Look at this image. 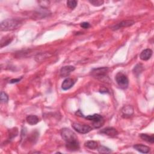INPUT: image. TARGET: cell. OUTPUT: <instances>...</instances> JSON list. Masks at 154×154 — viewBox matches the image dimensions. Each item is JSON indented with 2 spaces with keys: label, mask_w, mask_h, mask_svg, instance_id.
<instances>
[{
  "label": "cell",
  "mask_w": 154,
  "mask_h": 154,
  "mask_svg": "<svg viewBox=\"0 0 154 154\" xmlns=\"http://www.w3.org/2000/svg\"><path fill=\"white\" fill-rule=\"evenodd\" d=\"M61 135L66 142L67 149L71 152L77 151L79 149V143L77 136L69 128H63L61 130Z\"/></svg>",
  "instance_id": "1"
},
{
  "label": "cell",
  "mask_w": 154,
  "mask_h": 154,
  "mask_svg": "<svg viewBox=\"0 0 154 154\" xmlns=\"http://www.w3.org/2000/svg\"><path fill=\"white\" fill-rule=\"evenodd\" d=\"M22 25L20 20L15 19H7L4 20L1 23V30L7 32L16 30Z\"/></svg>",
  "instance_id": "2"
},
{
  "label": "cell",
  "mask_w": 154,
  "mask_h": 154,
  "mask_svg": "<svg viewBox=\"0 0 154 154\" xmlns=\"http://www.w3.org/2000/svg\"><path fill=\"white\" fill-rule=\"evenodd\" d=\"M108 68L105 67L98 68L92 69L91 71V76L99 80H102L107 78Z\"/></svg>",
  "instance_id": "3"
},
{
  "label": "cell",
  "mask_w": 154,
  "mask_h": 154,
  "mask_svg": "<svg viewBox=\"0 0 154 154\" xmlns=\"http://www.w3.org/2000/svg\"><path fill=\"white\" fill-rule=\"evenodd\" d=\"M85 118L87 120L92 121V122H93V126L95 128H99L101 127L104 123V119L103 117L98 114L89 115L85 117Z\"/></svg>",
  "instance_id": "4"
},
{
  "label": "cell",
  "mask_w": 154,
  "mask_h": 154,
  "mask_svg": "<svg viewBox=\"0 0 154 154\" xmlns=\"http://www.w3.org/2000/svg\"><path fill=\"white\" fill-rule=\"evenodd\" d=\"M116 81L119 86L123 89H125L128 87L129 80L126 75L122 72H119L116 75Z\"/></svg>",
  "instance_id": "5"
},
{
  "label": "cell",
  "mask_w": 154,
  "mask_h": 154,
  "mask_svg": "<svg viewBox=\"0 0 154 154\" xmlns=\"http://www.w3.org/2000/svg\"><path fill=\"white\" fill-rule=\"evenodd\" d=\"M72 126L77 132L80 133V134H87L92 130V128L89 125L81 124L80 123H74Z\"/></svg>",
  "instance_id": "6"
},
{
  "label": "cell",
  "mask_w": 154,
  "mask_h": 154,
  "mask_svg": "<svg viewBox=\"0 0 154 154\" xmlns=\"http://www.w3.org/2000/svg\"><path fill=\"white\" fill-rule=\"evenodd\" d=\"M101 134H103L110 137H115L118 135L117 131L112 127H107L103 129H102L99 132Z\"/></svg>",
  "instance_id": "7"
},
{
  "label": "cell",
  "mask_w": 154,
  "mask_h": 154,
  "mask_svg": "<svg viewBox=\"0 0 154 154\" xmlns=\"http://www.w3.org/2000/svg\"><path fill=\"white\" fill-rule=\"evenodd\" d=\"M134 24V21H133V20H124V21H122V22L114 25L113 27H112L111 28L113 30H119V29L123 28V27H128L131 26Z\"/></svg>",
  "instance_id": "8"
},
{
  "label": "cell",
  "mask_w": 154,
  "mask_h": 154,
  "mask_svg": "<svg viewBox=\"0 0 154 154\" xmlns=\"http://www.w3.org/2000/svg\"><path fill=\"white\" fill-rule=\"evenodd\" d=\"M75 69L74 66H66L61 68L60 69V75L62 77H66L70 75V74Z\"/></svg>",
  "instance_id": "9"
},
{
  "label": "cell",
  "mask_w": 154,
  "mask_h": 154,
  "mask_svg": "<svg viewBox=\"0 0 154 154\" xmlns=\"http://www.w3.org/2000/svg\"><path fill=\"white\" fill-rule=\"evenodd\" d=\"M122 113L123 117H129L134 113V108L130 105H127L123 107L122 109Z\"/></svg>",
  "instance_id": "10"
},
{
  "label": "cell",
  "mask_w": 154,
  "mask_h": 154,
  "mask_svg": "<svg viewBox=\"0 0 154 154\" xmlns=\"http://www.w3.org/2000/svg\"><path fill=\"white\" fill-rule=\"evenodd\" d=\"M74 84L75 82L74 79L70 78H68L63 81L62 84H61V88L64 90H68L70 89L72 87H73Z\"/></svg>",
  "instance_id": "11"
},
{
  "label": "cell",
  "mask_w": 154,
  "mask_h": 154,
  "mask_svg": "<svg viewBox=\"0 0 154 154\" xmlns=\"http://www.w3.org/2000/svg\"><path fill=\"white\" fill-rule=\"evenodd\" d=\"M152 56V51L150 49L143 50L140 54V58L143 61H147Z\"/></svg>",
  "instance_id": "12"
},
{
  "label": "cell",
  "mask_w": 154,
  "mask_h": 154,
  "mask_svg": "<svg viewBox=\"0 0 154 154\" xmlns=\"http://www.w3.org/2000/svg\"><path fill=\"white\" fill-rule=\"evenodd\" d=\"M133 148H134L136 150L143 153H148L149 152L150 150L149 147L142 144H136L134 145Z\"/></svg>",
  "instance_id": "13"
},
{
  "label": "cell",
  "mask_w": 154,
  "mask_h": 154,
  "mask_svg": "<svg viewBox=\"0 0 154 154\" xmlns=\"http://www.w3.org/2000/svg\"><path fill=\"white\" fill-rule=\"evenodd\" d=\"M26 120L29 125H34L39 122V119L36 115H29L27 117Z\"/></svg>",
  "instance_id": "14"
},
{
  "label": "cell",
  "mask_w": 154,
  "mask_h": 154,
  "mask_svg": "<svg viewBox=\"0 0 154 154\" xmlns=\"http://www.w3.org/2000/svg\"><path fill=\"white\" fill-rule=\"evenodd\" d=\"M140 138L143 140L144 141H146L150 143H154V136L153 135H148L146 134H140Z\"/></svg>",
  "instance_id": "15"
},
{
  "label": "cell",
  "mask_w": 154,
  "mask_h": 154,
  "mask_svg": "<svg viewBox=\"0 0 154 154\" xmlns=\"http://www.w3.org/2000/svg\"><path fill=\"white\" fill-rule=\"evenodd\" d=\"M84 146L90 149H96V148H98V145L96 141H93V140H90V141H87L85 142Z\"/></svg>",
  "instance_id": "16"
},
{
  "label": "cell",
  "mask_w": 154,
  "mask_h": 154,
  "mask_svg": "<svg viewBox=\"0 0 154 154\" xmlns=\"http://www.w3.org/2000/svg\"><path fill=\"white\" fill-rule=\"evenodd\" d=\"M51 55L49 53H40L39 54H37L36 56V60L38 62H41L43 61L46 58H49Z\"/></svg>",
  "instance_id": "17"
},
{
  "label": "cell",
  "mask_w": 154,
  "mask_h": 154,
  "mask_svg": "<svg viewBox=\"0 0 154 154\" xmlns=\"http://www.w3.org/2000/svg\"><path fill=\"white\" fill-rule=\"evenodd\" d=\"M98 150L100 153H109L111 152V150L107 147L101 146L98 148Z\"/></svg>",
  "instance_id": "18"
},
{
  "label": "cell",
  "mask_w": 154,
  "mask_h": 154,
  "mask_svg": "<svg viewBox=\"0 0 154 154\" xmlns=\"http://www.w3.org/2000/svg\"><path fill=\"white\" fill-rule=\"evenodd\" d=\"M143 70V66L140 64L137 65L134 69H133V72H134V74L136 75H139Z\"/></svg>",
  "instance_id": "19"
},
{
  "label": "cell",
  "mask_w": 154,
  "mask_h": 154,
  "mask_svg": "<svg viewBox=\"0 0 154 154\" xmlns=\"http://www.w3.org/2000/svg\"><path fill=\"white\" fill-rule=\"evenodd\" d=\"M78 2L75 0H70V1H67V6L70 9H74L77 6Z\"/></svg>",
  "instance_id": "20"
},
{
  "label": "cell",
  "mask_w": 154,
  "mask_h": 154,
  "mask_svg": "<svg viewBox=\"0 0 154 154\" xmlns=\"http://www.w3.org/2000/svg\"><path fill=\"white\" fill-rule=\"evenodd\" d=\"M89 2L93 6L97 7L102 6L104 3L103 0H89Z\"/></svg>",
  "instance_id": "21"
},
{
  "label": "cell",
  "mask_w": 154,
  "mask_h": 154,
  "mask_svg": "<svg viewBox=\"0 0 154 154\" xmlns=\"http://www.w3.org/2000/svg\"><path fill=\"white\" fill-rule=\"evenodd\" d=\"M0 99H1V102L6 103L8 101V95L4 91L1 92V95H0Z\"/></svg>",
  "instance_id": "22"
},
{
  "label": "cell",
  "mask_w": 154,
  "mask_h": 154,
  "mask_svg": "<svg viewBox=\"0 0 154 154\" xmlns=\"http://www.w3.org/2000/svg\"><path fill=\"white\" fill-rule=\"evenodd\" d=\"M12 39H10V38H7L6 39V40H1V48H3L4 46H6L7 45H8L9 44H10V42H12Z\"/></svg>",
  "instance_id": "23"
},
{
  "label": "cell",
  "mask_w": 154,
  "mask_h": 154,
  "mask_svg": "<svg viewBox=\"0 0 154 154\" xmlns=\"http://www.w3.org/2000/svg\"><path fill=\"white\" fill-rule=\"evenodd\" d=\"M81 27L82 28H85V29H87L90 27V24L89 23H83L81 24Z\"/></svg>",
  "instance_id": "24"
},
{
  "label": "cell",
  "mask_w": 154,
  "mask_h": 154,
  "mask_svg": "<svg viewBox=\"0 0 154 154\" xmlns=\"http://www.w3.org/2000/svg\"><path fill=\"white\" fill-rule=\"evenodd\" d=\"M22 79V77H20V78H15V79H12L11 81H10V83L11 84H14V83H18L20 81V79Z\"/></svg>",
  "instance_id": "25"
},
{
  "label": "cell",
  "mask_w": 154,
  "mask_h": 154,
  "mask_svg": "<svg viewBox=\"0 0 154 154\" xmlns=\"http://www.w3.org/2000/svg\"><path fill=\"white\" fill-rule=\"evenodd\" d=\"M100 92L102 94H106V93H108V90L106 88L103 87L100 89Z\"/></svg>",
  "instance_id": "26"
},
{
  "label": "cell",
  "mask_w": 154,
  "mask_h": 154,
  "mask_svg": "<svg viewBox=\"0 0 154 154\" xmlns=\"http://www.w3.org/2000/svg\"><path fill=\"white\" fill-rule=\"evenodd\" d=\"M75 115H77L78 116H80V117H84L83 115L82 114V113H81V111L80 110H78V111H77V112H76Z\"/></svg>",
  "instance_id": "27"
}]
</instances>
